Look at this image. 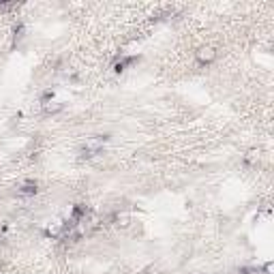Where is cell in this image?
<instances>
[{
  "mask_svg": "<svg viewBox=\"0 0 274 274\" xmlns=\"http://www.w3.org/2000/svg\"><path fill=\"white\" fill-rule=\"evenodd\" d=\"M105 141H107V135H97V137H92V139H88V141H86V146L82 148V156L90 158V156L99 154L101 150H103Z\"/></svg>",
  "mask_w": 274,
  "mask_h": 274,
  "instance_id": "6da1fadb",
  "label": "cell"
},
{
  "mask_svg": "<svg viewBox=\"0 0 274 274\" xmlns=\"http://www.w3.org/2000/svg\"><path fill=\"white\" fill-rule=\"evenodd\" d=\"M197 58H199V62H210L214 58V52L212 49H201V52L197 54Z\"/></svg>",
  "mask_w": 274,
  "mask_h": 274,
  "instance_id": "7a4b0ae2",
  "label": "cell"
},
{
  "mask_svg": "<svg viewBox=\"0 0 274 274\" xmlns=\"http://www.w3.org/2000/svg\"><path fill=\"white\" fill-rule=\"evenodd\" d=\"M34 193H37V184L34 182H26L21 186V195H34Z\"/></svg>",
  "mask_w": 274,
  "mask_h": 274,
  "instance_id": "3957f363",
  "label": "cell"
},
{
  "mask_svg": "<svg viewBox=\"0 0 274 274\" xmlns=\"http://www.w3.org/2000/svg\"><path fill=\"white\" fill-rule=\"evenodd\" d=\"M131 62H135V58H125V60H120V62L114 64V71H116V73H120V71H125V67H127V64H131Z\"/></svg>",
  "mask_w": 274,
  "mask_h": 274,
  "instance_id": "277c9868",
  "label": "cell"
},
{
  "mask_svg": "<svg viewBox=\"0 0 274 274\" xmlns=\"http://www.w3.org/2000/svg\"><path fill=\"white\" fill-rule=\"evenodd\" d=\"M240 274H259V270H255V268H244V270H240Z\"/></svg>",
  "mask_w": 274,
  "mask_h": 274,
  "instance_id": "5b68a950",
  "label": "cell"
},
{
  "mask_svg": "<svg viewBox=\"0 0 274 274\" xmlns=\"http://www.w3.org/2000/svg\"><path fill=\"white\" fill-rule=\"evenodd\" d=\"M264 272L270 274V272H272V264H266V266H264Z\"/></svg>",
  "mask_w": 274,
  "mask_h": 274,
  "instance_id": "8992f818",
  "label": "cell"
}]
</instances>
